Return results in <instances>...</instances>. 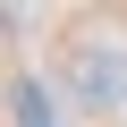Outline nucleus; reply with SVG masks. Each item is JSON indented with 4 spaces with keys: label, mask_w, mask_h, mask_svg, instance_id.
Masks as SVG:
<instances>
[{
    "label": "nucleus",
    "mask_w": 127,
    "mask_h": 127,
    "mask_svg": "<svg viewBox=\"0 0 127 127\" xmlns=\"http://www.w3.org/2000/svg\"><path fill=\"white\" fill-rule=\"evenodd\" d=\"M9 110H17V127H51V93H42L34 76H17V85H9Z\"/></svg>",
    "instance_id": "obj_2"
},
{
    "label": "nucleus",
    "mask_w": 127,
    "mask_h": 127,
    "mask_svg": "<svg viewBox=\"0 0 127 127\" xmlns=\"http://www.w3.org/2000/svg\"><path fill=\"white\" fill-rule=\"evenodd\" d=\"M68 85H76L85 110H119V102H127V51H110V42H76V51H68Z\"/></svg>",
    "instance_id": "obj_1"
}]
</instances>
